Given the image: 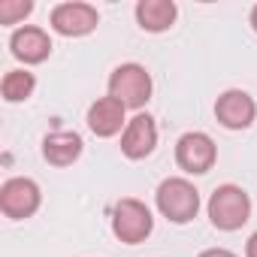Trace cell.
Returning a JSON list of instances; mask_svg holds the SVG:
<instances>
[{
    "label": "cell",
    "instance_id": "obj_10",
    "mask_svg": "<svg viewBox=\"0 0 257 257\" xmlns=\"http://www.w3.org/2000/svg\"><path fill=\"white\" fill-rule=\"evenodd\" d=\"M88 127L91 134L100 140H109L115 134H124L127 118H124V106L115 97H97L88 106Z\"/></svg>",
    "mask_w": 257,
    "mask_h": 257
},
{
    "label": "cell",
    "instance_id": "obj_6",
    "mask_svg": "<svg viewBox=\"0 0 257 257\" xmlns=\"http://www.w3.org/2000/svg\"><path fill=\"white\" fill-rule=\"evenodd\" d=\"M40 203H43V194H40V185L34 179L16 176V179H7L0 185V209L13 221L31 218L40 209Z\"/></svg>",
    "mask_w": 257,
    "mask_h": 257
},
{
    "label": "cell",
    "instance_id": "obj_7",
    "mask_svg": "<svg viewBox=\"0 0 257 257\" xmlns=\"http://www.w3.org/2000/svg\"><path fill=\"white\" fill-rule=\"evenodd\" d=\"M215 118H218L221 127H227V131H245V127H251L254 118H257V103H254V97L248 91L230 88L215 100Z\"/></svg>",
    "mask_w": 257,
    "mask_h": 257
},
{
    "label": "cell",
    "instance_id": "obj_13",
    "mask_svg": "<svg viewBox=\"0 0 257 257\" xmlns=\"http://www.w3.org/2000/svg\"><path fill=\"white\" fill-rule=\"evenodd\" d=\"M176 16H179V7L173 4V0H140V4H137V22L149 34L170 31Z\"/></svg>",
    "mask_w": 257,
    "mask_h": 257
},
{
    "label": "cell",
    "instance_id": "obj_8",
    "mask_svg": "<svg viewBox=\"0 0 257 257\" xmlns=\"http://www.w3.org/2000/svg\"><path fill=\"white\" fill-rule=\"evenodd\" d=\"M52 31L61 37H85L100 25V16L91 4H79V0H67V4H58L49 16Z\"/></svg>",
    "mask_w": 257,
    "mask_h": 257
},
{
    "label": "cell",
    "instance_id": "obj_9",
    "mask_svg": "<svg viewBox=\"0 0 257 257\" xmlns=\"http://www.w3.org/2000/svg\"><path fill=\"white\" fill-rule=\"evenodd\" d=\"M158 146V124L149 112H140L134 115L131 121H127L124 127V134H121V152L124 158H131V161H143L155 152Z\"/></svg>",
    "mask_w": 257,
    "mask_h": 257
},
{
    "label": "cell",
    "instance_id": "obj_18",
    "mask_svg": "<svg viewBox=\"0 0 257 257\" xmlns=\"http://www.w3.org/2000/svg\"><path fill=\"white\" fill-rule=\"evenodd\" d=\"M248 22H251V28H254V34H257V4L251 7V16H248Z\"/></svg>",
    "mask_w": 257,
    "mask_h": 257
},
{
    "label": "cell",
    "instance_id": "obj_2",
    "mask_svg": "<svg viewBox=\"0 0 257 257\" xmlns=\"http://www.w3.org/2000/svg\"><path fill=\"white\" fill-rule=\"evenodd\" d=\"M152 73L143 64H121L109 76V97H115L124 109H143L152 100Z\"/></svg>",
    "mask_w": 257,
    "mask_h": 257
},
{
    "label": "cell",
    "instance_id": "obj_17",
    "mask_svg": "<svg viewBox=\"0 0 257 257\" xmlns=\"http://www.w3.org/2000/svg\"><path fill=\"white\" fill-rule=\"evenodd\" d=\"M245 257H257V230L248 236V242H245Z\"/></svg>",
    "mask_w": 257,
    "mask_h": 257
},
{
    "label": "cell",
    "instance_id": "obj_16",
    "mask_svg": "<svg viewBox=\"0 0 257 257\" xmlns=\"http://www.w3.org/2000/svg\"><path fill=\"white\" fill-rule=\"evenodd\" d=\"M200 257H236V254L227 248H206V251H200Z\"/></svg>",
    "mask_w": 257,
    "mask_h": 257
},
{
    "label": "cell",
    "instance_id": "obj_1",
    "mask_svg": "<svg viewBox=\"0 0 257 257\" xmlns=\"http://www.w3.org/2000/svg\"><path fill=\"white\" fill-rule=\"evenodd\" d=\"M155 203H158V212L173 221V224H188L197 218L200 212V191L194 188V182L182 179V176H173V179H164L158 185V194H155Z\"/></svg>",
    "mask_w": 257,
    "mask_h": 257
},
{
    "label": "cell",
    "instance_id": "obj_4",
    "mask_svg": "<svg viewBox=\"0 0 257 257\" xmlns=\"http://www.w3.org/2000/svg\"><path fill=\"white\" fill-rule=\"evenodd\" d=\"M152 230H155V218H152V209L143 200L124 197V200L115 203V209H112V233L124 245L146 242L152 236Z\"/></svg>",
    "mask_w": 257,
    "mask_h": 257
},
{
    "label": "cell",
    "instance_id": "obj_11",
    "mask_svg": "<svg viewBox=\"0 0 257 257\" xmlns=\"http://www.w3.org/2000/svg\"><path fill=\"white\" fill-rule=\"evenodd\" d=\"M10 49L19 61L25 64H43L49 55H52V40L43 28H34V25H25L19 31H13L10 37Z\"/></svg>",
    "mask_w": 257,
    "mask_h": 257
},
{
    "label": "cell",
    "instance_id": "obj_15",
    "mask_svg": "<svg viewBox=\"0 0 257 257\" xmlns=\"http://www.w3.org/2000/svg\"><path fill=\"white\" fill-rule=\"evenodd\" d=\"M34 13L31 0H0V25H19Z\"/></svg>",
    "mask_w": 257,
    "mask_h": 257
},
{
    "label": "cell",
    "instance_id": "obj_3",
    "mask_svg": "<svg viewBox=\"0 0 257 257\" xmlns=\"http://www.w3.org/2000/svg\"><path fill=\"white\" fill-rule=\"evenodd\" d=\"M251 218V197L239 188V185H221L212 191L209 197V221L218 230H239L242 224H248Z\"/></svg>",
    "mask_w": 257,
    "mask_h": 257
},
{
    "label": "cell",
    "instance_id": "obj_5",
    "mask_svg": "<svg viewBox=\"0 0 257 257\" xmlns=\"http://www.w3.org/2000/svg\"><path fill=\"white\" fill-rule=\"evenodd\" d=\"M215 161H218V146H215V140L209 134L188 131V134L179 137V143H176V164L185 173L203 176V173H209L215 167Z\"/></svg>",
    "mask_w": 257,
    "mask_h": 257
},
{
    "label": "cell",
    "instance_id": "obj_14",
    "mask_svg": "<svg viewBox=\"0 0 257 257\" xmlns=\"http://www.w3.org/2000/svg\"><path fill=\"white\" fill-rule=\"evenodd\" d=\"M37 88V76L28 70H10L0 82V94H4L7 103H25Z\"/></svg>",
    "mask_w": 257,
    "mask_h": 257
},
{
    "label": "cell",
    "instance_id": "obj_12",
    "mask_svg": "<svg viewBox=\"0 0 257 257\" xmlns=\"http://www.w3.org/2000/svg\"><path fill=\"white\" fill-rule=\"evenodd\" d=\"M82 137L76 131H55L43 140V158L52 164V167H70L82 158Z\"/></svg>",
    "mask_w": 257,
    "mask_h": 257
}]
</instances>
